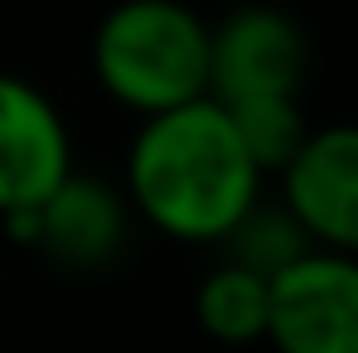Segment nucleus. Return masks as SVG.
<instances>
[{
    "label": "nucleus",
    "mask_w": 358,
    "mask_h": 353,
    "mask_svg": "<svg viewBox=\"0 0 358 353\" xmlns=\"http://www.w3.org/2000/svg\"><path fill=\"white\" fill-rule=\"evenodd\" d=\"M126 203L155 233L218 247L262 203V170L228 107L199 97L141 121L126 150Z\"/></svg>",
    "instance_id": "obj_1"
},
{
    "label": "nucleus",
    "mask_w": 358,
    "mask_h": 353,
    "mask_svg": "<svg viewBox=\"0 0 358 353\" xmlns=\"http://www.w3.org/2000/svg\"><path fill=\"white\" fill-rule=\"evenodd\" d=\"M208 39L213 24L184 0H121L92 34V73L117 107L160 117L208 97Z\"/></svg>",
    "instance_id": "obj_2"
},
{
    "label": "nucleus",
    "mask_w": 358,
    "mask_h": 353,
    "mask_svg": "<svg viewBox=\"0 0 358 353\" xmlns=\"http://www.w3.org/2000/svg\"><path fill=\"white\" fill-rule=\"evenodd\" d=\"M266 344L276 353H358V257L310 247L276 271Z\"/></svg>",
    "instance_id": "obj_3"
},
{
    "label": "nucleus",
    "mask_w": 358,
    "mask_h": 353,
    "mask_svg": "<svg viewBox=\"0 0 358 353\" xmlns=\"http://www.w3.org/2000/svg\"><path fill=\"white\" fill-rule=\"evenodd\" d=\"M310 44L286 10L242 5L208 39V97L223 107L262 97H300Z\"/></svg>",
    "instance_id": "obj_4"
},
{
    "label": "nucleus",
    "mask_w": 358,
    "mask_h": 353,
    "mask_svg": "<svg viewBox=\"0 0 358 353\" xmlns=\"http://www.w3.org/2000/svg\"><path fill=\"white\" fill-rule=\"evenodd\" d=\"M281 203L320 252L358 257V126H320L281 170Z\"/></svg>",
    "instance_id": "obj_5"
},
{
    "label": "nucleus",
    "mask_w": 358,
    "mask_h": 353,
    "mask_svg": "<svg viewBox=\"0 0 358 353\" xmlns=\"http://www.w3.org/2000/svg\"><path fill=\"white\" fill-rule=\"evenodd\" d=\"M73 175V141L59 107L24 78L0 73V223L39 208Z\"/></svg>",
    "instance_id": "obj_6"
},
{
    "label": "nucleus",
    "mask_w": 358,
    "mask_h": 353,
    "mask_svg": "<svg viewBox=\"0 0 358 353\" xmlns=\"http://www.w3.org/2000/svg\"><path fill=\"white\" fill-rule=\"evenodd\" d=\"M126 223H131L126 194H117L107 179L78 175V170L63 179L39 208L5 218L15 242L39 247L49 261L73 266V271L107 266L126 242Z\"/></svg>",
    "instance_id": "obj_7"
},
{
    "label": "nucleus",
    "mask_w": 358,
    "mask_h": 353,
    "mask_svg": "<svg viewBox=\"0 0 358 353\" xmlns=\"http://www.w3.org/2000/svg\"><path fill=\"white\" fill-rule=\"evenodd\" d=\"M266 315H271V281L238 261H218L194 291L199 329L223 349L266 344Z\"/></svg>",
    "instance_id": "obj_8"
},
{
    "label": "nucleus",
    "mask_w": 358,
    "mask_h": 353,
    "mask_svg": "<svg viewBox=\"0 0 358 353\" xmlns=\"http://www.w3.org/2000/svg\"><path fill=\"white\" fill-rule=\"evenodd\" d=\"M228 117H233L242 145H247V155L257 160L262 175H271V170L281 175V170L296 160V150L305 145V136H310L305 112H300V97L238 102V107H228Z\"/></svg>",
    "instance_id": "obj_9"
},
{
    "label": "nucleus",
    "mask_w": 358,
    "mask_h": 353,
    "mask_svg": "<svg viewBox=\"0 0 358 353\" xmlns=\"http://www.w3.org/2000/svg\"><path fill=\"white\" fill-rule=\"evenodd\" d=\"M218 247H223V261H238V266L271 281L276 271H286L296 257L310 252V237L300 233V223L286 213V203L281 208H262L257 203Z\"/></svg>",
    "instance_id": "obj_10"
}]
</instances>
